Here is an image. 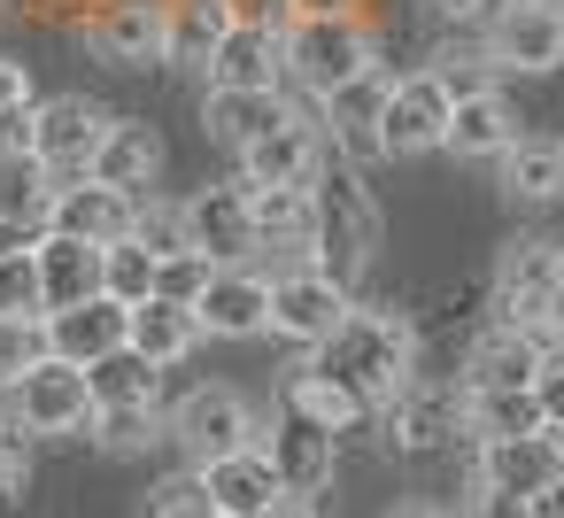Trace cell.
<instances>
[{
    "mask_svg": "<svg viewBox=\"0 0 564 518\" xmlns=\"http://www.w3.org/2000/svg\"><path fill=\"white\" fill-rule=\"evenodd\" d=\"M471 518H495V510H471Z\"/></svg>",
    "mask_w": 564,
    "mask_h": 518,
    "instance_id": "obj_54",
    "label": "cell"
},
{
    "mask_svg": "<svg viewBox=\"0 0 564 518\" xmlns=\"http://www.w3.org/2000/svg\"><path fill=\"white\" fill-rule=\"evenodd\" d=\"M9 248H24V233H17L9 217H0V256H9Z\"/></svg>",
    "mask_w": 564,
    "mask_h": 518,
    "instance_id": "obj_52",
    "label": "cell"
},
{
    "mask_svg": "<svg viewBox=\"0 0 564 518\" xmlns=\"http://www.w3.org/2000/svg\"><path fill=\"white\" fill-rule=\"evenodd\" d=\"M541 449H549V464L564 472V418H549V425H541Z\"/></svg>",
    "mask_w": 564,
    "mask_h": 518,
    "instance_id": "obj_50",
    "label": "cell"
},
{
    "mask_svg": "<svg viewBox=\"0 0 564 518\" xmlns=\"http://www.w3.org/2000/svg\"><path fill=\"white\" fill-rule=\"evenodd\" d=\"M0 395H9V418H17V433H24V441L94 433V387H86V364L40 356V364H24Z\"/></svg>",
    "mask_w": 564,
    "mask_h": 518,
    "instance_id": "obj_4",
    "label": "cell"
},
{
    "mask_svg": "<svg viewBox=\"0 0 564 518\" xmlns=\"http://www.w3.org/2000/svg\"><path fill=\"white\" fill-rule=\"evenodd\" d=\"M248 217H256V256L310 248V186H248Z\"/></svg>",
    "mask_w": 564,
    "mask_h": 518,
    "instance_id": "obj_28",
    "label": "cell"
},
{
    "mask_svg": "<svg viewBox=\"0 0 564 518\" xmlns=\"http://www.w3.org/2000/svg\"><path fill=\"white\" fill-rule=\"evenodd\" d=\"M487 63L495 71H556L564 63V9H518V0H502V9L487 17Z\"/></svg>",
    "mask_w": 564,
    "mask_h": 518,
    "instance_id": "obj_12",
    "label": "cell"
},
{
    "mask_svg": "<svg viewBox=\"0 0 564 518\" xmlns=\"http://www.w3.org/2000/svg\"><path fill=\"white\" fill-rule=\"evenodd\" d=\"M448 78L441 71H402L387 78V101H379V155H433L441 132H448Z\"/></svg>",
    "mask_w": 564,
    "mask_h": 518,
    "instance_id": "obj_5",
    "label": "cell"
},
{
    "mask_svg": "<svg viewBox=\"0 0 564 518\" xmlns=\"http://www.w3.org/2000/svg\"><path fill=\"white\" fill-rule=\"evenodd\" d=\"M256 433H263V418H256L248 395H232V387H202V395H186V402L171 410V441H178L194 464L232 456V449H256Z\"/></svg>",
    "mask_w": 564,
    "mask_h": 518,
    "instance_id": "obj_7",
    "label": "cell"
},
{
    "mask_svg": "<svg viewBox=\"0 0 564 518\" xmlns=\"http://www.w3.org/2000/svg\"><path fill=\"white\" fill-rule=\"evenodd\" d=\"M348 310H356V302H348V287H333L317 263H286V271L271 279V333H279V341L317 348Z\"/></svg>",
    "mask_w": 564,
    "mask_h": 518,
    "instance_id": "obj_8",
    "label": "cell"
},
{
    "mask_svg": "<svg viewBox=\"0 0 564 518\" xmlns=\"http://www.w3.org/2000/svg\"><path fill=\"white\" fill-rule=\"evenodd\" d=\"M101 132H109V109H101L94 94H55V101L32 109V155H40L55 179H86Z\"/></svg>",
    "mask_w": 564,
    "mask_h": 518,
    "instance_id": "obj_6",
    "label": "cell"
},
{
    "mask_svg": "<svg viewBox=\"0 0 564 518\" xmlns=\"http://www.w3.org/2000/svg\"><path fill=\"white\" fill-rule=\"evenodd\" d=\"M232 24H256V32H286L294 24V0H225Z\"/></svg>",
    "mask_w": 564,
    "mask_h": 518,
    "instance_id": "obj_44",
    "label": "cell"
},
{
    "mask_svg": "<svg viewBox=\"0 0 564 518\" xmlns=\"http://www.w3.org/2000/svg\"><path fill=\"white\" fill-rule=\"evenodd\" d=\"M155 263H163V256H155V248H140L132 233H124V240H109V248H101V294H109V302H124V310H140V302L155 294Z\"/></svg>",
    "mask_w": 564,
    "mask_h": 518,
    "instance_id": "obj_34",
    "label": "cell"
},
{
    "mask_svg": "<svg viewBox=\"0 0 564 518\" xmlns=\"http://www.w3.org/2000/svg\"><path fill=\"white\" fill-rule=\"evenodd\" d=\"M86 179L124 186V194H148V186L163 179V132H155V125H132V117H109V132H101V148H94Z\"/></svg>",
    "mask_w": 564,
    "mask_h": 518,
    "instance_id": "obj_22",
    "label": "cell"
},
{
    "mask_svg": "<svg viewBox=\"0 0 564 518\" xmlns=\"http://www.w3.org/2000/svg\"><path fill=\"white\" fill-rule=\"evenodd\" d=\"M194 341H202V317L186 310V302H163V294H148L140 310H124V348H140L148 364H178V356H194Z\"/></svg>",
    "mask_w": 564,
    "mask_h": 518,
    "instance_id": "obj_26",
    "label": "cell"
},
{
    "mask_svg": "<svg viewBox=\"0 0 564 518\" xmlns=\"http://www.w3.org/2000/svg\"><path fill=\"white\" fill-rule=\"evenodd\" d=\"M263 518H317V495H294V487H279V495L263 503Z\"/></svg>",
    "mask_w": 564,
    "mask_h": 518,
    "instance_id": "obj_48",
    "label": "cell"
},
{
    "mask_svg": "<svg viewBox=\"0 0 564 518\" xmlns=\"http://www.w3.org/2000/svg\"><path fill=\"white\" fill-rule=\"evenodd\" d=\"M564 279V248L556 240H510L495 263V302L510 310V325H533V310L549 302V287Z\"/></svg>",
    "mask_w": 564,
    "mask_h": 518,
    "instance_id": "obj_23",
    "label": "cell"
},
{
    "mask_svg": "<svg viewBox=\"0 0 564 518\" xmlns=\"http://www.w3.org/2000/svg\"><path fill=\"white\" fill-rule=\"evenodd\" d=\"M55 171L32 155V148H17V155H0V217H9L17 233L24 225H47V202H55Z\"/></svg>",
    "mask_w": 564,
    "mask_h": 518,
    "instance_id": "obj_32",
    "label": "cell"
},
{
    "mask_svg": "<svg viewBox=\"0 0 564 518\" xmlns=\"http://www.w3.org/2000/svg\"><path fill=\"white\" fill-rule=\"evenodd\" d=\"M533 333H541L549 348H564V279H556V287H549V302L533 310Z\"/></svg>",
    "mask_w": 564,
    "mask_h": 518,
    "instance_id": "obj_47",
    "label": "cell"
},
{
    "mask_svg": "<svg viewBox=\"0 0 564 518\" xmlns=\"http://www.w3.org/2000/svg\"><path fill=\"white\" fill-rule=\"evenodd\" d=\"M155 425H163V402H132V410H101V418H94V433H101L109 449H148Z\"/></svg>",
    "mask_w": 564,
    "mask_h": 518,
    "instance_id": "obj_38",
    "label": "cell"
},
{
    "mask_svg": "<svg viewBox=\"0 0 564 518\" xmlns=\"http://www.w3.org/2000/svg\"><path fill=\"white\" fill-rule=\"evenodd\" d=\"M394 518H448V510H433V503H402Z\"/></svg>",
    "mask_w": 564,
    "mask_h": 518,
    "instance_id": "obj_51",
    "label": "cell"
},
{
    "mask_svg": "<svg viewBox=\"0 0 564 518\" xmlns=\"http://www.w3.org/2000/svg\"><path fill=\"white\" fill-rule=\"evenodd\" d=\"M132 217H140V194L101 186V179H63L55 202H47V233H63V240H94V248L124 240Z\"/></svg>",
    "mask_w": 564,
    "mask_h": 518,
    "instance_id": "obj_14",
    "label": "cell"
},
{
    "mask_svg": "<svg viewBox=\"0 0 564 518\" xmlns=\"http://www.w3.org/2000/svg\"><path fill=\"white\" fill-rule=\"evenodd\" d=\"M379 101H387V71H379V63H371L364 78H348L340 94L317 101V132H325V148H333L348 171H371V163H379Z\"/></svg>",
    "mask_w": 564,
    "mask_h": 518,
    "instance_id": "obj_10",
    "label": "cell"
},
{
    "mask_svg": "<svg viewBox=\"0 0 564 518\" xmlns=\"http://www.w3.org/2000/svg\"><path fill=\"white\" fill-rule=\"evenodd\" d=\"M217 518H225V510H217Z\"/></svg>",
    "mask_w": 564,
    "mask_h": 518,
    "instance_id": "obj_55",
    "label": "cell"
},
{
    "mask_svg": "<svg viewBox=\"0 0 564 518\" xmlns=\"http://www.w3.org/2000/svg\"><path fill=\"white\" fill-rule=\"evenodd\" d=\"M556 464H549V449H541V433H510V441H479V510H495V518H518V503L549 479Z\"/></svg>",
    "mask_w": 564,
    "mask_h": 518,
    "instance_id": "obj_18",
    "label": "cell"
},
{
    "mask_svg": "<svg viewBox=\"0 0 564 518\" xmlns=\"http://www.w3.org/2000/svg\"><path fill=\"white\" fill-rule=\"evenodd\" d=\"M0 317H24V325H40V317H47V294H40V263H32V240L0 256Z\"/></svg>",
    "mask_w": 564,
    "mask_h": 518,
    "instance_id": "obj_36",
    "label": "cell"
},
{
    "mask_svg": "<svg viewBox=\"0 0 564 518\" xmlns=\"http://www.w3.org/2000/svg\"><path fill=\"white\" fill-rule=\"evenodd\" d=\"M232 9L225 0H163V63H209V47L225 40Z\"/></svg>",
    "mask_w": 564,
    "mask_h": 518,
    "instance_id": "obj_30",
    "label": "cell"
},
{
    "mask_svg": "<svg viewBox=\"0 0 564 518\" xmlns=\"http://www.w3.org/2000/svg\"><path fill=\"white\" fill-rule=\"evenodd\" d=\"M286 402H294V410H310V418H317V425H333V433H340V425H356V418H371V410H364L333 371H317V364L286 379Z\"/></svg>",
    "mask_w": 564,
    "mask_h": 518,
    "instance_id": "obj_35",
    "label": "cell"
},
{
    "mask_svg": "<svg viewBox=\"0 0 564 518\" xmlns=\"http://www.w3.org/2000/svg\"><path fill=\"white\" fill-rule=\"evenodd\" d=\"M148 518H217V510H209L202 479H163L155 503H148Z\"/></svg>",
    "mask_w": 564,
    "mask_h": 518,
    "instance_id": "obj_41",
    "label": "cell"
},
{
    "mask_svg": "<svg viewBox=\"0 0 564 518\" xmlns=\"http://www.w3.org/2000/svg\"><path fill=\"white\" fill-rule=\"evenodd\" d=\"M294 17H356V0H294Z\"/></svg>",
    "mask_w": 564,
    "mask_h": 518,
    "instance_id": "obj_49",
    "label": "cell"
},
{
    "mask_svg": "<svg viewBox=\"0 0 564 518\" xmlns=\"http://www.w3.org/2000/svg\"><path fill=\"white\" fill-rule=\"evenodd\" d=\"M202 495H209V510H225V518H263V503L279 495V472H271V456L263 449H232V456H209L202 472Z\"/></svg>",
    "mask_w": 564,
    "mask_h": 518,
    "instance_id": "obj_24",
    "label": "cell"
},
{
    "mask_svg": "<svg viewBox=\"0 0 564 518\" xmlns=\"http://www.w3.org/2000/svg\"><path fill=\"white\" fill-rule=\"evenodd\" d=\"M379 248V209H371V186L364 171H348L340 155L310 171V263L333 279V287H356L364 263Z\"/></svg>",
    "mask_w": 564,
    "mask_h": 518,
    "instance_id": "obj_2",
    "label": "cell"
},
{
    "mask_svg": "<svg viewBox=\"0 0 564 518\" xmlns=\"http://www.w3.org/2000/svg\"><path fill=\"white\" fill-rule=\"evenodd\" d=\"M86 47L109 71H155L163 63V0H94Z\"/></svg>",
    "mask_w": 564,
    "mask_h": 518,
    "instance_id": "obj_9",
    "label": "cell"
},
{
    "mask_svg": "<svg viewBox=\"0 0 564 518\" xmlns=\"http://www.w3.org/2000/svg\"><path fill=\"white\" fill-rule=\"evenodd\" d=\"M387 425H394V449H433V441L464 433V387H448V395L402 387V395L387 402Z\"/></svg>",
    "mask_w": 564,
    "mask_h": 518,
    "instance_id": "obj_29",
    "label": "cell"
},
{
    "mask_svg": "<svg viewBox=\"0 0 564 518\" xmlns=\"http://www.w3.org/2000/svg\"><path fill=\"white\" fill-rule=\"evenodd\" d=\"M40 356H47L40 325H24V317H0V387H9L24 364H40Z\"/></svg>",
    "mask_w": 564,
    "mask_h": 518,
    "instance_id": "obj_39",
    "label": "cell"
},
{
    "mask_svg": "<svg viewBox=\"0 0 564 518\" xmlns=\"http://www.w3.org/2000/svg\"><path fill=\"white\" fill-rule=\"evenodd\" d=\"M209 271H217V263H209L202 248H178V256H163V263H155V294H163V302H186V310H194V294L209 287Z\"/></svg>",
    "mask_w": 564,
    "mask_h": 518,
    "instance_id": "obj_37",
    "label": "cell"
},
{
    "mask_svg": "<svg viewBox=\"0 0 564 518\" xmlns=\"http://www.w3.org/2000/svg\"><path fill=\"white\" fill-rule=\"evenodd\" d=\"M294 109H302V101H286V86H279V94H217V86H209L202 125H209L217 148H248V140H263L271 125H286Z\"/></svg>",
    "mask_w": 564,
    "mask_h": 518,
    "instance_id": "obj_27",
    "label": "cell"
},
{
    "mask_svg": "<svg viewBox=\"0 0 564 518\" xmlns=\"http://www.w3.org/2000/svg\"><path fill=\"white\" fill-rule=\"evenodd\" d=\"M178 217H186V248H202L209 263H248L256 256V217H248V186L240 179L202 186Z\"/></svg>",
    "mask_w": 564,
    "mask_h": 518,
    "instance_id": "obj_15",
    "label": "cell"
},
{
    "mask_svg": "<svg viewBox=\"0 0 564 518\" xmlns=\"http://www.w3.org/2000/svg\"><path fill=\"white\" fill-rule=\"evenodd\" d=\"M441 148H448V155H464V163H502V155L518 148V109H510L495 86H479V94H456Z\"/></svg>",
    "mask_w": 564,
    "mask_h": 518,
    "instance_id": "obj_20",
    "label": "cell"
},
{
    "mask_svg": "<svg viewBox=\"0 0 564 518\" xmlns=\"http://www.w3.org/2000/svg\"><path fill=\"white\" fill-rule=\"evenodd\" d=\"M32 109H40V94H32V71L0 55V117H32Z\"/></svg>",
    "mask_w": 564,
    "mask_h": 518,
    "instance_id": "obj_43",
    "label": "cell"
},
{
    "mask_svg": "<svg viewBox=\"0 0 564 518\" xmlns=\"http://www.w3.org/2000/svg\"><path fill=\"white\" fill-rule=\"evenodd\" d=\"M333 441H340V433H333V425H317V418H310V410H294V402L256 433V449H263V456H271V472H279V487H294V495H317V487L333 479V456H340Z\"/></svg>",
    "mask_w": 564,
    "mask_h": 518,
    "instance_id": "obj_11",
    "label": "cell"
},
{
    "mask_svg": "<svg viewBox=\"0 0 564 518\" xmlns=\"http://www.w3.org/2000/svg\"><path fill=\"white\" fill-rule=\"evenodd\" d=\"M518 9H564V0H518Z\"/></svg>",
    "mask_w": 564,
    "mask_h": 518,
    "instance_id": "obj_53",
    "label": "cell"
},
{
    "mask_svg": "<svg viewBox=\"0 0 564 518\" xmlns=\"http://www.w3.org/2000/svg\"><path fill=\"white\" fill-rule=\"evenodd\" d=\"M410 356H417V333H410V317H394V310H348V317L317 341V371H333L364 410H387V402L410 387Z\"/></svg>",
    "mask_w": 564,
    "mask_h": 518,
    "instance_id": "obj_1",
    "label": "cell"
},
{
    "mask_svg": "<svg viewBox=\"0 0 564 518\" xmlns=\"http://www.w3.org/2000/svg\"><path fill=\"white\" fill-rule=\"evenodd\" d=\"M317 163H325V132H317V117L302 101L286 125H271L263 140L240 148V186H310Z\"/></svg>",
    "mask_w": 564,
    "mask_h": 518,
    "instance_id": "obj_13",
    "label": "cell"
},
{
    "mask_svg": "<svg viewBox=\"0 0 564 518\" xmlns=\"http://www.w3.org/2000/svg\"><path fill=\"white\" fill-rule=\"evenodd\" d=\"M541 333L533 325H495V333H479L471 341V356H464V395H510V387H533V371H541Z\"/></svg>",
    "mask_w": 564,
    "mask_h": 518,
    "instance_id": "obj_19",
    "label": "cell"
},
{
    "mask_svg": "<svg viewBox=\"0 0 564 518\" xmlns=\"http://www.w3.org/2000/svg\"><path fill=\"white\" fill-rule=\"evenodd\" d=\"M533 402H541V425L564 418V348H541V371H533Z\"/></svg>",
    "mask_w": 564,
    "mask_h": 518,
    "instance_id": "obj_42",
    "label": "cell"
},
{
    "mask_svg": "<svg viewBox=\"0 0 564 518\" xmlns=\"http://www.w3.org/2000/svg\"><path fill=\"white\" fill-rule=\"evenodd\" d=\"M279 55H286V78L302 86V101H325V94H340L348 78H364L379 63L364 17H294Z\"/></svg>",
    "mask_w": 564,
    "mask_h": 518,
    "instance_id": "obj_3",
    "label": "cell"
},
{
    "mask_svg": "<svg viewBox=\"0 0 564 518\" xmlns=\"http://www.w3.org/2000/svg\"><path fill=\"white\" fill-rule=\"evenodd\" d=\"M32 263H40V294H47V310H70V302L101 294V248H94V240H63V233H47V240H32Z\"/></svg>",
    "mask_w": 564,
    "mask_h": 518,
    "instance_id": "obj_25",
    "label": "cell"
},
{
    "mask_svg": "<svg viewBox=\"0 0 564 518\" xmlns=\"http://www.w3.org/2000/svg\"><path fill=\"white\" fill-rule=\"evenodd\" d=\"M518 518H564V472H549V479L518 503Z\"/></svg>",
    "mask_w": 564,
    "mask_h": 518,
    "instance_id": "obj_45",
    "label": "cell"
},
{
    "mask_svg": "<svg viewBox=\"0 0 564 518\" xmlns=\"http://www.w3.org/2000/svg\"><path fill=\"white\" fill-rule=\"evenodd\" d=\"M502 186L518 202H556L564 194V140H525L518 132V148L502 155Z\"/></svg>",
    "mask_w": 564,
    "mask_h": 518,
    "instance_id": "obj_33",
    "label": "cell"
},
{
    "mask_svg": "<svg viewBox=\"0 0 564 518\" xmlns=\"http://www.w3.org/2000/svg\"><path fill=\"white\" fill-rule=\"evenodd\" d=\"M155 379H163V364H148L140 348H109V356H94V364H86V387H94V418H101V410H132V402H155Z\"/></svg>",
    "mask_w": 564,
    "mask_h": 518,
    "instance_id": "obj_31",
    "label": "cell"
},
{
    "mask_svg": "<svg viewBox=\"0 0 564 518\" xmlns=\"http://www.w3.org/2000/svg\"><path fill=\"white\" fill-rule=\"evenodd\" d=\"M132 240L155 248V256H178V248H186V217H178V209H140V217H132Z\"/></svg>",
    "mask_w": 564,
    "mask_h": 518,
    "instance_id": "obj_40",
    "label": "cell"
},
{
    "mask_svg": "<svg viewBox=\"0 0 564 518\" xmlns=\"http://www.w3.org/2000/svg\"><path fill=\"white\" fill-rule=\"evenodd\" d=\"M40 341H47V356H63V364H94V356L124 348V302L86 294V302H70V310H47V317H40Z\"/></svg>",
    "mask_w": 564,
    "mask_h": 518,
    "instance_id": "obj_21",
    "label": "cell"
},
{
    "mask_svg": "<svg viewBox=\"0 0 564 518\" xmlns=\"http://www.w3.org/2000/svg\"><path fill=\"white\" fill-rule=\"evenodd\" d=\"M194 317H202V333H217V341L271 333V279L248 271V263H217L209 287L194 294Z\"/></svg>",
    "mask_w": 564,
    "mask_h": 518,
    "instance_id": "obj_16",
    "label": "cell"
},
{
    "mask_svg": "<svg viewBox=\"0 0 564 518\" xmlns=\"http://www.w3.org/2000/svg\"><path fill=\"white\" fill-rule=\"evenodd\" d=\"M425 9H433L441 24H487V17L502 9V0H425Z\"/></svg>",
    "mask_w": 564,
    "mask_h": 518,
    "instance_id": "obj_46",
    "label": "cell"
},
{
    "mask_svg": "<svg viewBox=\"0 0 564 518\" xmlns=\"http://www.w3.org/2000/svg\"><path fill=\"white\" fill-rule=\"evenodd\" d=\"M286 32H256V24H225V40L209 47V86L217 94H279L286 86V55H279Z\"/></svg>",
    "mask_w": 564,
    "mask_h": 518,
    "instance_id": "obj_17",
    "label": "cell"
}]
</instances>
